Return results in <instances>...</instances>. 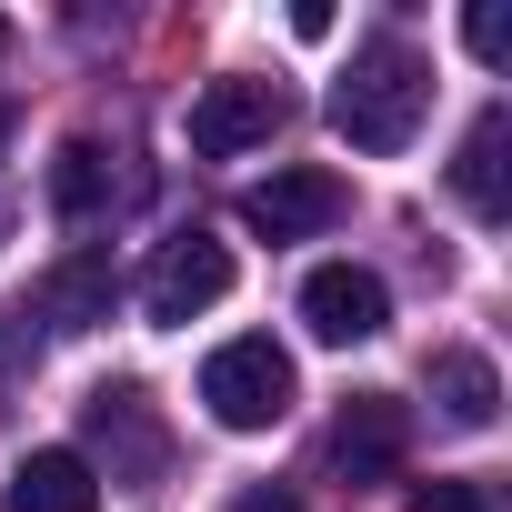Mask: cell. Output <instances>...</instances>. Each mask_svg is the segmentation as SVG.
<instances>
[{
	"mask_svg": "<svg viewBox=\"0 0 512 512\" xmlns=\"http://www.w3.org/2000/svg\"><path fill=\"white\" fill-rule=\"evenodd\" d=\"M292 352L272 342V332H241V342H221L211 362H201V412L221 422V432H272L282 412H292Z\"/></svg>",
	"mask_w": 512,
	"mask_h": 512,
	"instance_id": "2",
	"label": "cell"
},
{
	"mask_svg": "<svg viewBox=\"0 0 512 512\" xmlns=\"http://www.w3.org/2000/svg\"><path fill=\"white\" fill-rule=\"evenodd\" d=\"M0 141H11V101H0Z\"/></svg>",
	"mask_w": 512,
	"mask_h": 512,
	"instance_id": "18",
	"label": "cell"
},
{
	"mask_svg": "<svg viewBox=\"0 0 512 512\" xmlns=\"http://www.w3.org/2000/svg\"><path fill=\"white\" fill-rule=\"evenodd\" d=\"M11 512H101V472L81 452H31L11 472Z\"/></svg>",
	"mask_w": 512,
	"mask_h": 512,
	"instance_id": "12",
	"label": "cell"
},
{
	"mask_svg": "<svg viewBox=\"0 0 512 512\" xmlns=\"http://www.w3.org/2000/svg\"><path fill=\"white\" fill-rule=\"evenodd\" d=\"M422 111H432V61H422L412 41H392V31L362 41L352 71L332 81V131H342L352 151H412Z\"/></svg>",
	"mask_w": 512,
	"mask_h": 512,
	"instance_id": "1",
	"label": "cell"
},
{
	"mask_svg": "<svg viewBox=\"0 0 512 512\" xmlns=\"http://www.w3.org/2000/svg\"><path fill=\"white\" fill-rule=\"evenodd\" d=\"M0 51H11V31H0Z\"/></svg>",
	"mask_w": 512,
	"mask_h": 512,
	"instance_id": "19",
	"label": "cell"
},
{
	"mask_svg": "<svg viewBox=\"0 0 512 512\" xmlns=\"http://www.w3.org/2000/svg\"><path fill=\"white\" fill-rule=\"evenodd\" d=\"M462 41H472V61H492V71H502V51H512V21H502V11H472V21H462Z\"/></svg>",
	"mask_w": 512,
	"mask_h": 512,
	"instance_id": "16",
	"label": "cell"
},
{
	"mask_svg": "<svg viewBox=\"0 0 512 512\" xmlns=\"http://www.w3.org/2000/svg\"><path fill=\"white\" fill-rule=\"evenodd\" d=\"M121 201V151L111 141H61V161H51V211L61 221H101Z\"/></svg>",
	"mask_w": 512,
	"mask_h": 512,
	"instance_id": "11",
	"label": "cell"
},
{
	"mask_svg": "<svg viewBox=\"0 0 512 512\" xmlns=\"http://www.w3.org/2000/svg\"><path fill=\"white\" fill-rule=\"evenodd\" d=\"M231 512H302V492H282V482H251Z\"/></svg>",
	"mask_w": 512,
	"mask_h": 512,
	"instance_id": "17",
	"label": "cell"
},
{
	"mask_svg": "<svg viewBox=\"0 0 512 512\" xmlns=\"http://www.w3.org/2000/svg\"><path fill=\"white\" fill-rule=\"evenodd\" d=\"M0 231H11V211H0Z\"/></svg>",
	"mask_w": 512,
	"mask_h": 512,
	"instance_id": "20",
	"label": "cell"
},
{
	"mask_svg": "<svg viewBox=\"0 0 512 512\" xmlns=\"http://www.w3.org/2000/svg\"><path fill=\"white\" fill-rule=\"evenodd\" d=\"M342 181L332 171H272L262 191H241V221L262 231V241H312V231H332L342 221Z\"/></svg>",
	"mask_w": 512,
	"mask_h": 512,
	"instance_id": "7",
	"label": "cell"
},
{
	"mask_svg": "<svg viewBox=\"0 0 512 512\" xmlns=\"http://www.w3.org/2000/svg\"><path fill=\"white\" fill-rule=\"evenodd\" d=\"M402 462H412V402H402V392H352L342 422H332V472H342L352 492H372V482H392Z\"/></svg>",
	"mask_w": 512,
	"mask_h": 512,
	"instance_id": "4",
	"label": "cell"
},
{
	"mask_svg": "<svg viewBox=\"0 0 512 512\" xmlns=\"http://www.w3.org/2000/svg\"><path fill=\"white\" fill-rule=\"evenodd\" d=\"M282 121H292L282 81H251V71H231V81H211V91L191 101V151H201V161H241V151H262Z\"/></svg>",
	"mask_w": 512,
	"mask_h": 512,
	"instance_id": "3",
	"label": "cell"
},
{
	"mask_svg": "<svg viewBox=\"0 0 512 512\" xmlns=\"http://www.w3.org/2000/svg\"><path fill=\"white\" fill-rule=\"evenodd\" d=\"M412 512H502V502H492V482H422Z\"/></svg>",
	"mask_w": 512,
	"mask_h": 512,
	"instance_id": "14",
	"label": "cell"
},
{
	"mask_svg": "<svg viewBox=\"0 0 512 512\" xmlns=\"http://www.w3.org/2000/svg\"><path fill=\"white\" fill-rule=\"evenodd\" d=\"M31 322H51V332H91V322H111V251H71V262L41 282Z\"/></svg>",
	"mask_w": 512,
	"mask_h": 512,
	"instance_id": "10",
	"label": "cell"
},
{
	"mask_svg": "<svg viewBox=\"0 0 512 512\" xmlns=\"http://www.w3.org/2000/svg\"><path fill=\"white\" fill-rule=\"evenodd\" d=\"M221 292H231V241H211V231L161 241L151 272H141V312H151V322H201Z\"/></svg>",
	"mask_w": 512,
	"mask_h": 512,
	"instance_id": "5",
	"label": "cell"
},
{
	"mask_svg": "<svg viewBox=\"0 0 512 512\" xmlns=\"http://www.w3.org/2000/svg\"><path fill=\"white\" fill-rule=\"evenodd\" d=\"M432 402H442L452 432H492V412H502V372H492L482 352H432Z\"/></svg>",
	"mask_w": 512,
	"mask_h": 512,
	"instance_id": "13",
	"label": "cell"
},
{
	"mask_svg": "<svg viewBox=\"0 0 512 512\" xmlns=\"http://www.w3.org/2000/svg\"><path fill=\"white\" fill-rule=\"evenodd\" d=\"M302 322H312V342L352 352V342H372V332L392 322V292H382V272H362V262H322V272L302 282Z\"/></svg>",
	"mask_w": 512,
	"mask_h": 512,
	"instance_id": "6",
	"label": "cell"
},
{
	"mask_svg": "<svg viewBox=\"0 0 512 512\" xmlns=\"http://www.w3.org/2000/svg\"><path fill=\"white\" fill-rule=\"evenodd\" d=\"M502 151H512V111L492 101L472 131H462V161H452V191L472 221H512V181H502Z\"/></svg>",
	"mask_w": 512,
	"mask_h": 512,
	"instance_id": "9",
	"label": "cell"
},
{
	"mask_svg": "<svg viewBox=\"0 0 512 512\" xmlns=\"http://www.w3.org/2000/svg\"><path fill=\"white\" fill-rule=\"evenodd\" d=\"M91 442L111 452V482H131V492H151L161 462H171V442H161V422H151V402L131 382L121 392H91Z\"/></svg>",
	"mask_w": 512,
	"mask_h": 512,
	"instance_id": "8",
	"label": "cell"
},
{
	"mask_svg": "<svg viewBox=\"0 0 512 512\" xmlns=\"http://www.w3.org/2000/svg\"><path fill=\"white\" fill-rule=\"evenodd\" d=\"M21 322H31L21 302H0V372H31L41 362V332H21Z\"/></svg>",
	"mask_w": 512,
	"mask_h": 512,
	"instance_id": "15",
	"label": "cell"
}]
</instances>
